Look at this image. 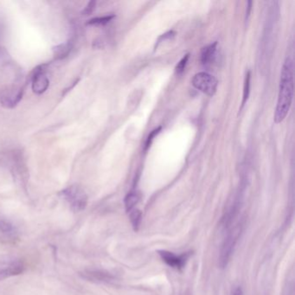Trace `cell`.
<instances>
[{
	"label": "cell",
	"mask_w": 295,
	"mask_h": 295,
	"mask_svg": "<svg viewBox=\"0 0 295 295\" xmlns=\"http://www.w3.org/2000/svg\"><path fill=\"white\" fill-rule=\"evenodd\" d=\"M62 195L66 201L69 202V206L74 211L80 212L86 208L88 196L84 190L82 189L80 186H69L62 191Z\"/></svg>",
	"instance_id": "cell-3"
},
{
	"label": "cell",
	"mask_w": 295,
	"mask_h": 295,
	"mask_svg": "<svg viewBox=\"0 0 295 295\" xmlns=\"http://www.w3.org/2000/svg\"><path fill=\"white\" fill-rule=\"evenodd\" d=\"M190 58V54H186V55H184L183 56V58L179 61V62H178V64L176 66V73L177 74H181V73L184 72V70L186 69V64H187V62H188V60Z\"/></svg>",
	"instance_id": "cell-19"
},
{
	"label": "cell",
	"mask_w": 295,
	"mask_h": 295,
	"mask_svg": "<svg viewBox=\"0 0 295 295\" xmlns=\"http://www.w3.org/2000/svg\"><path fill=\"white\" fill-rule=\"evenodd\" d=\"M294 96V65L291 59L287 58L282 67L278 101L275 110V122L281 123L288 115Z\"/></svg>",
	"instance_id": "cell-1"
},
{
	"label": "cell",
	"mask_w": 295,
	"mask_h": 295,
	"mask_svg": "<svg viewBox=\"0 0 295 295\" xmlns=\"http://www.w3.org/2000/svg\"><path fill=\"white\" fill-rule=\"evenodd\" d=\"M95 6H96V2L95 1H91L85 7V9L83 10V13L85 14V15H90V14L92 13L94 9H95Z\"/></svg>",
	"instance_id": "cell-22"
},
{
	"label": "cell",
	"mask_w": 295,
	"mask_h": 295,
	"mask_svg": "<svg viewBox=\"0 0 295 295\" xmlns=\"http://www.w3.org/2000/svg\"><path fill=\"white\" fill-rule=\"evenodd\" d=\"M72 41L66 42L64 44L57 45L54 49V55H55V59L62 60V59L66 58L72 50Z\"/></svg>",
	"instance_id": "cell-14"
},
{
	"label": "cell",
	"mask_w": 295,
	"mask_h": 295,
	"mask_svg": "<svg viewBox=\"0 0 295 295\" xmlns=\"http://www.w3.org/2000/svg\"><path fill=\"white\" fill-rule=\"evenodd\" d=\"M175 32L173 31H168V32H166L165 34L162 35L160 36L159 38H158V41L156 42V45H155V49L158 47V45L161 43V42L165 41L166 39H171V38H173L174 36H175Z\"/></svg>",
	"instance_id": "cell-21"
},
{
	"label": "cell",
	"mask_w": 295,
	"mask_h": 295,
	"mask_svg": "<svg viewBox=\"0 0 295 295\" xmlns=\"http://www.w3.org/2000/svg\"><path fill=\"white\" fill-rule=\"evenodd\" d=\"M23 261L12 255L0 256V281L19 275L24 272Z\"/></svg>",
	"instance_id": "cell-4"
},
{
	"label": "cell",
	"mask_w": 295,
	"mask_h": 295,
	"mask_svg": "<svg viewBox=\"0 0 295 295\" xmlns=\"http://www.w3.org/2000/svg\"><path fill=\"white\" fill-rule=\"evenodd\" d=\"M113 17H114V15H107V16H104V17H96V18H93V19H91L89 22V24H93V25H97V24H106L110 22V21L113 19Z\"/></svg>",
	"instance_id": "cell-18"
},
{
	"label": "cell",
	"mask_w": 295,
	"mask_h": 295,
	"mask_svg": "<svg viewBox=\"0 0 295 295\" xmlns=\"http://www.w3.org/2000/svg\"><path fill=\"white\" fill-rule=\"evenodd\" d=\"M244 230V223L239 222L235 226L230 229V232L227 235L226 238L223 241L221 250H220L219 257H218V265L220 268H226L229 264L230 258L233 254L234 250L237 246V242L240 239L241 235Z\"/></svg>",
	"instance_id": "cell-2"
},
{
	"label": "cell",
	"mask_w": 295,
	"mask_h": 295,
	"mask_svg": "<svg viewBox=\"0 0 295 295\" xmlns=\"http://www.w3.org/2000/svg\"><path fill=\"white\" fill-rule=\"evenodd\" d=\"M242 205H243V194L239 192L232 198L230 199L226 205L224 212H223L222 220H221V224L224 229H229L232 226V223L238 216Z\"/></svg>",
	"instance_id": "cell-5"
},
{
	"label": "cell",
	"mask_w": 295,
	"mask_h": 295,
	"mask_svg": "<svg viewBox=\"0 0 295 295\" xmlns=\"http://www.w3.org/2000/svg\"><path fill=\"white\" fill-rule=\"evenodd\" d=\"M0 236L5 238H16L17 236V228L10 221L0 217Z\"/></svg>",
	"instance_id": "cell-13"
},
{
	"label": "cell",
	"mask_w": 295,
	"mask_h": 295,
	"mask_svg": "<svg viewBox=\"0 0 295 295\" xmlns=\"http://www.w3.org/2000/svg\"><path fill=\"white\" fill-rule=\"evenodd\" d=\"M192 83L197 90L209 97H213L216 94L218 85L217 80L214 76L206 72L196 74L193 78Z\"/></svg>",
	"instance_id": "cell-7"
},
{
	"label": "cell",
	"mask_w": 295,
	"mask_h": 295,
	"mask_svg": "<svg viewBox=\"0 0 295 295\" xmlns=\"http://www.w3.org/2000/svg\"><path fill=\"white\" fill-rule=\"evenodd\" d=\"M161 129L162 127H159L154 129V130L151 131V134H149L148 140H147V142H146V148H145L146 150H148V148L151 147V143H152V141L154 140V138L156 137V135H158L159 134V132L161 131Z\"/></svg>",
	"instance_id": "cell-20"
},
{
	"label": "cell",
	"mask_w": 295,
	"mask_h": 295,
	"mask_svg": "<svg viewBox=\"0 0 295 295\" xmlns=\"http://www.w3.org/2000/svg\"><path fill=\"white\" fill-rule=\"evenodd\" d=\"M139 201H140V196L136 192H131L128 193L124 200L127 212L132 211Z\"/></svg>",
	"instance_id": "cell-15"
},
{
	"label": "cell",
	"mask_w": 295,
	"mask_h": 295,
	"mask_svg": "<svg viewBox=\"0 0 295 295\" xmlns=\"http://www.w3.org/2000/svg\"><path fill=\"white\" fill-rule=\"evenodd\" d=\"M250 71H247L246 73V76H245V79H244V97H243L241 109L244 107L245 103L248 99V97H249V93H250Z\"/></svg>",
	"instance_id": "cell-16"
},
{
	"label": "cell",
	"mask_w": 295,
	"mask_h": 295,
	"mask_svg": "<svg viewBox=\"0 0 295 295\" xmlns=\"http://www.w3.org/2000/svg\"><path fill=\"white\" fill-rule=\"evenodd\" d=\"M141 218H142V214L139 209H134L130 211V219L132 224L134 226V230L137 231L141 225Z\"/></svg>",
	"instance_id": "cell-17"
},
{
	"label": "cell",
	"mask_w": 295,
	"mask_h": 295,
	"mask_svg": "<svg viewBox=\"0 0 295 295\" xmlns=\"http://www.w3.org/2000/svg\"><path fill=\"white\" fill-rule=\"evenodd\" d=\"M49 81L46 76L45 66H40L35 69L34 74L31 78V88L35 94L42 95L48 90Z\"/></svg>",
	"instance_id": "cell-10"
},
{
	"label": "cell",
	"mask_w": 295,
	"mask_h": 295,
	"mask_svg": "<svg viewBox=\"0 0 295 295\" xmlns=\"http://www.w3.org/2000/svg\"><path fill=\"white\" fill-rule=\"evenodd\" d=\"M158 253L163 261H165L169 267L176 269L184 268L191 256V252H187L179 255L166 250H159Z\"/></svg>",
	"instance_id": "cell-9"
},
{
	"label": "cell",
	"mask_w": 295,
	"mask_h": 295,
	"mask_svg": "<svg viewBox=\"0 0 295 295\" xmlns=\"http://www.w3.org/2000/svg\"><path fill=\"white\" fill-rule=\"evenodd\" d=\"M23 97V89L11 87L0 92V104L6 108L17 106Z\"/></svg>",
	"instance_id": "cell-8"
},
{
	"label": "cell",
	"mask_w": 295,
	"mask_h": 295,
	"mask_svg": "<svg viewBox=\"0 0 295 295\" xmlns=\"http://www.w3.org/2000/svg\"><path fill=\"white\" fill-rule=\"evenodd\" d=\"M0 161H3L9 165L14 174H16L17 177H19L21 179H24V175L27 173L24 156L22 151L19 150L8 151V153L4 155L3 158H0Z\"/></svg>",
	"instance_id": "cell-6"
},
{
	"label": "cell",
	"mask_w": 295,
	"mask_h": 295,
	"mask_svg": "<svg viewBox=\"0 0 295 295\" xmlns=\"http://www.w3.org/2000/svg\"><path fill=\"white\" fill-rule=\"evenodd\" d=\"M216 46H217V42H215L213 44L207 45L204 48H202V51H201V62L203 65H209L215 61Z\"/></svg>",
	"instance_id": "cell-12"
},
{
	"label": "cell",
	"mask_w": 295,
	"mask_h": 295,
	"mask_svg": "<svg viewBox=\"0 0 295 295\" xmlns=\"http://www.w3.org/2000/svg\"><path fill=\"white\" fill-rule=\"evenodd\" d=\"M233 295H244L243 290L240 288H237L235 291H234Z\"/></svg>",
	"instance_id": "cell-24"
},
{
	"label": "cell",
	"mask_w": 295,
	"mask_h": 295,
	"mask_svg": "<svg viewBox=\"0 0 295 295\" xmlns=\"http://www.w3.org/2000/svg\"><path fill=\"white\" fill-rule=\"evenodd\" d=\"M252 9V2L248 1L247 2V10H246V19H247L250 16V10Z\"/></svg>",
	"instance_id": "cell-23"
},
{
	"label": "cell",
	"mask_w": 295,
	"mask_h": 295,
	"mask_svg": "<svg viewBox=\"0 0 295 295\" xmlns=\"http://www.w3.org/2000/svg\"><path fill=\"white\" fill-rule=\"evenodd\" d=\"M82 275L91 282H109L113 279L109 273L100 270H85Z\"/></svg>",
	"instance_id": "cell-11"
}]
</instances>
